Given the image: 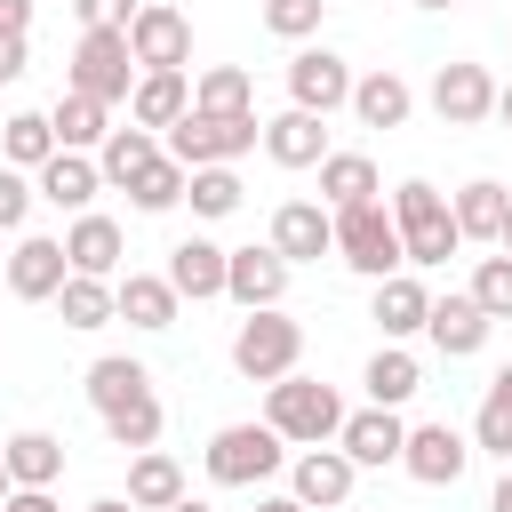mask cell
Segmentation results:
<instances>
[{
  "label": "cell",
  "mask_w": 512,
  "mask_h": 512,
  "mask_svg": "<svg viewBox=\"0 0 512 512\" xmlns=\"http://www.w3.org/2000/svg\"><path fill=\"white\" fill-rule=\"evenodd\" d=\"M344 400H336V384H320V376H280V384H264V424L288 440V448H336V432H344Z\"/></svg>",
  "instance_id": "cell-1"
},
{
  "label": "cell",
  "mask_w": 512,
  "mask_h": 512,
  "mask_svg": "<svg viewBox=\"0 0 512 512\" xmlns=\"http://www.w3.org/2000/svg\"><path fill=\"white\" fill-rule=\"evenodd\" d=\"M392 224H400V248H408V264H416V272H432V264H448V256L464 248L456 208H448V200H440V184H424V176H408V184L392 192Z\"/></svg>",
  "instance_id": "cell-2"
},
{
  "label": "cell",
  "mask_w": 512,
  "mask_h": 512,
  "mask_svg": "<svg viewBox=\"0 0 512 512\" xmlns=\"http://www.w3.org/2000/svg\"><path fill=\"white\" fill-rule=\"evenodd\" d=\"M336 256L376 288L392 272H408V248H400V224L384 200H360V208H336Z\"/></svg>",
  "instance_id": "cell-3"
},
{
  "label": "cell",
  "mask_w": 512,
  "mask_h": 512,
  "mask_svg": "<svg viewBox=\"0 0 512 512\" xmlns=\"http://www.w3.org/2000/svg\"><path fill=\"white\" fill-rule=\"evenodd\" d=\"M200 464H208V480H216V488H264V480L288 464V440H280L264 416H256V424H224V432L208 440V456H200Z\"/></svg>",
  "instance_id": "cell-4"
},
{
  "label": "cell",
  "mask_w": 512,
  "mask_h": 512,
  "mask_svg": "<svg viewBox=\"0 0 512 512\" xmlns=\"http://www.w3.org/2000/svg\"><path fill=\"white\" fill-rule=\"evenodd\" d=\"M136 48H128V32H80V48H72V64H64V88L72 96H96V104H128L136 96Z\"/></svg>",
  "instance_id": "cell-5"
},
{
  "label": "cell",
  "mask_w": 512,
  "mask_h": 512,
  "mask_svg": "<svg viewBox=\"0 0 512 512\" xmlns=\"http://www.w3.org/2000/svg\"><path fill=\"white\" fill-rule=\"evenodd\" d=\"M256 144H264V120H256V112H240V120L184 112V120L168 128V160H184V168H232V160L256 152Z\"/></svg>",
  "instance_id": "cell-6"
},
{
  "label": "cell",
  "mask_w": 512,
  "mask_h": 512,
  "mask_svg": "<svg viewBox=\"0 0 512 512\" xmlns=\"http://www.w3.org/2000/svg\"><path fill=\"white\" fill-rule=\"evenodd\" d=\"M296 360H304V328L288 312H248L232 328V368L248 384H280V376H296Z\"/></svg>",
  "instance_id": "cell-7"
},
{
  "label": "cell",
  "mask_w": 512,
  "mask_h": 512,
  "mask_svg": "<svg viewBox=\"0 0 512 512\" xmlns=\"http://www.w3.org/2000/svg\"><path fill=\"white\" fill-rule=\"evenodd\" d=\"M128 48H136V72H184L192 64V16L168 0H144L128 24Z\"/></svg>",
  "instance_id": "cell-8"
},
{
  "label": "cell",
  "mask_w": 512,
  "mask_h": 512,
  "mask_svg": "<svg viewBox=\"0 0 512 512\" xmlns=\"http://www.w3.org/2000/svg\"><path fill=\"white\" fill-rule=\"evenodd\" d=\"M432 112H440L448 128H480V120H496V72L472 64V56H448V64L432 72Z\"/></svg>",
  "instance_id": "cell-9"
},
{
  "label": "cell",
  "mask_w": 512,
  "mask_h": 512,
  "mask_svg": "<svg viewBox=\"0 0 512 512\" xmlns=\"http://www.w3.org/2000/svg\"><path fill=\"white\" fill-rule=\"evenodd\" d=\"M464 464H472V440H464L456 424H408L400 472H408L416 488H456V480H464Z\"/></svg>",
  "instance_id": "cell-10"
},
{
  "label": "cell",
  "mask_w": 512,
  "mask_h": 512,
  "mask_svg": "<svg viewBox=\"0 0 512 512\" xmlns=\"http://www.w3.org/2000/svg\"><path fill=\"white\" fill-rule=\"evenodd\" d=\"M288 104L328 120L336 104H352V64H344L336 48H296V56H288Z\"/></svg>",
  "instance_id": "cell-11"
},
{
  "label": "cell",
  "mask_w": 512,
  "mask_h": 512,
  "mask_svg": "<svg viewBox=\"0 0 512 512\" xmlns=\"http://www.w3.org/2000/svg\"><path fill=\"white\" fill-rule=\"evenodd\" d=\"M288 256L264 240V248H232V272H224V296L240 304V312H280V296H288Z\"/></svg>",
  "instance_id": "cell-12"
},
{
  "label": "cell",
  "mask_w": 512,
  "mask_h": 512,
  "mask_svg": "<svg viewBox=\"0 0 512 512\" xmlns=\"http://www.w3.org/2000/svg\"><path fill=\"white\" fill-rule=\"evenodd\" d=\"M352 480H360V464L344 448H296V464H288V496L304 512H336L352 496Z\"/></svg>",
  "instance_id": "cell-13"
},
{
  "label": "cell",
  "mask_w": 512,
  "mask_h": 512,
  "mask_svg": "<svg viewBox=\"0 0 512 512\" xmlns=\"http://www.w3.org/2000/svg\"><path fill=\"white\" fill-rule=\"evenodd\" d=\"M64 280H72L64 240L24 232V240H16V256H8V296H24V304H56V288H64Z\"/></svg>",
  "instance_id": "cell-14"
},
{
  "label": "cell",
  "mask_w": 512,
  "mask_h": 512,
  "mask_svg": "<svg viewBox=\"0 0 512 512\" xmlns=\"http://www.w3.org/2000/svg\"><path fill=\"white\" fill-rule=\"evenodd\" d=\"M272 248L288 264H320V256H336V216L320 200H280L272 208Z\"/></svg>",
  "instance_id": "cell-15"
},
{
  "label": "cell",
  "mask_w": 512,
  "mask_h": 512,
  "mask_svg": "<svg viewBox=\"0 0 512 512\" xmlns=\"http://www.w3.org/2000/svg\"><path fill=\"white\" fill-rule=\"evenodd\" d=\"M336 448H344L360 472H384V464H400L408 424H400V408H352V416H344V432H336Z\"/></svg>",
  "instance_id": "cell-16"
},
{
  "label": "cell",
  "mask_w": 512,
  "mask_h": 512,
  "mask_svg": "<svg viewBox=\"0 0 512 512\" xmlns=\"http://www.w3.org/2000/svg\"><path fill=\"white\" fill-rule=\"evenodd\" d=\"M488 312L472 304V288H448V296H432V320H424V336H432V352H448V360H472L480 344H488Z\"/></svg>",
  "instance_id": "cell-17"
},
{
  "label": "cell",
  "mask_w": 512,
  "mask_h": 512,
  "mask_svg": "<svg viewBox=\"0 0 512 512\" xmlns=\"http://www.w3.org/2000/svg\"><path fill=\"white\" fill-rule=\"evenodd\" d=\"M368 320L384 328V344H400V336H424V320H432V288H424L416 272H392V280H376V296H368Z\"/></svg>",
  "instance_id": "cell-18"
},
{
  "label": "cell",
  "mask_w": 512,
  "mask_h": 512,
  "mask_svg": "<svg viewBox=\"0 0 512 512\" xmlns=\"http://www.w3.org/2000/svg\"><path fill=\"white\" fill-rule=\"evenodd\" d=\"M224 272H232V248H216V240H200V232L168 248V288H176V296H192V304L224 296Z\"/></svg>",
  "instance_id": "cell-19"
},
{
  "label": "cell",
  "mask_w": 512,
  "mask_h": 512,
  "mask_svg": "<svg viewBox=\"0 0 512 512\" xmlns=\"http://www.w3.org/2000/svg\"><path fill=\"white\" fill-rule=\"evenodd\" d=\"M264 152H272V168H320L328 160V128H320V112H272L264 120Z\"/></svg>",
  "instance_id": "cell-20"
},
{
  "label": "cell",
  "mask_w": 512,
  "mask_h": 512,
  "mask_svg": "<svg viewBox=\"0 0 512 512\" xmlns=\"http://www.w3.org/2000/svg\"><path fill=\"white\" fill-rule=\"evenodd\" d=\"M64 256H72V272H88V280H120V256H128V240H120V224L112 216H72V232H64Z\"/></svg>",
  "instance_id": "cell-21"
},
{
  "label": "cell",
  "mask_w": 512,
  "mask_h": 512,
  "mask_svg": "<svg viewBox=\"0 0 512 512\" xmlns=\"http://www.w3.org/2000/svg\"><path fill=\"white\" fill-rule=\"evenodd\" d=\"M112 296H120V320L128 328H144V336H160V328H176V288H168V272H120L112 280Z\"/></svg>",
  "instance_id": "cell-22"
},
{
  "label": "cell",
  "mask_w": 512,
  "mask_h": 512,
  "mask_svg": "<svg viewBox=\"0 0 512 512\" xmlns=\"http://www.w3.org/2000/svg\"><path fill=\"white\" fill-rule=\"evenodd\" d=\"M352 112H360V128H408V112H416V88H408L392 64H376L368 80H352Z\"/></svg>",
  "instance_id": "cell-23"
},
{
  "label": "cell",
  "mask_w": 512,
  "mask_h": 512,
  "mask_svg": "<svg viewBox=\"0 0 512 512\" xmlns=\"http://www.w3.org/2000/svg\"><path fill=\"white\" fill-rule=\"evenodd\" d=\"M144 392H152V368H144V360H128V352L88 360V408H96V416H112V408H128V400H144Z\"/></svg>",
  "instance_id": "cell-24"
},
{
  "label": "cell",
  "mask_w": 512,
  "mask_h": 512,
  "mask_svg": "<svg viewBox=\"0 0 512 512\" xmlns=\"http://www.w3.org/2000/svg\"><path fill=\"white\" fill-rule=\"evenodd\" d=\"M184 112H192V80L184 72H144L136 96H128V120L136 128H176Z\"/></svg>",
  "instance_id": "cell-25"
},
{
  "label": "cell",
  "mask_w": 512,
  "mask_h": 512,
  "mask_svg": "<svg viewBox=\"0 0 512 512\" xmlns=\"http://www.w3.org/2000/svg\"><path fill=\"white\" fill-rule=\"evenodd\" d=\"M48 128H56V144L64 152H104V136H112V104H96V96H56V112H48Z\"/></svg>",
  "instance_id": "cell-26"
},
{
  "label": "cell",
  "mask_w": 512,
  "mask_h": 512,
  "mask_svg": "<svg viewBox=\"0 0 512 512\" xmlns=\"http://www.w3.org/2000/svg\"><path fill=\"white\" fill-rule=\"evenodd\" d=\"M152 160H168V144H160L152 128H136V120H128V128H112V136H104V152H96L104 184H120V192H128V184H136Z\"/></svg>",
  "instance_id": "cell-27"
},
{
  "label": "cell",
  "mask_w": 512,
  "mask_h": 512,
  "mask_svg": "<svg viewBox=\"0 0 512 512\" xmlns=\"http://www.w3.org/2000/svg\"><path fill=\"white\" fill-rule=\"evenodd\" d=\"M384 184H376V160L368 152H328L320 160V208L336 216V208H360V200H376Z\"/></svg>",
  "instance_id": "cell-28"
},
{
  "label": "cell",
  "mask_w": 512,
  "mask_h": 512,
  "mask_svg": "<svg viewBox=\"0 0 512 512\" xmlns=\"http://www.w3.org/2000/svg\"><path fill=\"white\" fill-rule=\"evenodd\" d=\"M96 192H104V168H96L88 152H56V160L40 168V200H56V208H72V216H88Z\"/></svg>",
  "instance_id": "cell-29"
},
{
  "label": "cell",
  "mask_w": 512,
  "mask_h": 512,
  "mask_svg": "<svg viewBox=\"0 0 512 512\" xmlns=\"http://www.w3.org/2000/svg\"><path fill=\"white\" fill-rule=\"evenodd\" d=\"M0 464H8L16 488H56V480H64V440H56V432H16V440L0 448Z\"/></svg>",
  "instance_id": "cell-30"
},
{
  "label": "cell",
  "mask_w": 512,
  "mask_h": 512,
  "mask_svg": "<svg viewBox=\"0 0 512 512\" xmlns=\"http://www.w3.org/2000/svg\"><path fill=\"white\" fill-rule=\"evenodd\" d=\"M448 208H456V232H464V240H496V232H504V216H512V192H504L496 176H472Z\"/></svg>",
  "instance_id": "cell-31"
},
{
  "label": "cell",
  "mask_w": 512,
  "mask_h": 512,
  "mask_svg": "<svg viewBox=\"0 0 512 512\" xmlns=\"http://www.w3.org/2000/svg\"><path fill=\"white\" fill-rule=\"evenodd\" d=\"M360 384H368V408H400V400H416V392H424V368H416V352H408V344H384V352L368 360V376H360Z\"/></svg>",
  "instance_id": "cell-32"
},
{
  "label": "cell",
  "mask_w": 512,
  "mask_h": 512,
  "mask_svg": "<svg viewBox=\"0 0 512 512\" xmlns=\"http://www.w3.org/2000/svg\"><path fill=\"white\" fill-rule=\"evenodd\" d=\"M128 504H136V512H168V504H184V464L160 456V448H144V456L128 464Z\"/></svg>",
  "instance_id": "cell-33"
},
{
  "label": "cell",
  "mask_w": 512,
  "mask_h": 512,
  "mask_svg": "<svg viewBox=\"0 0 512 512\" xmlns=\"http://www.w3.org/2000/svg\"><path fill=\"white\" fill-rule=\"evenodd\" d=\"M192 112H216V120H240V112H256V80H248L240 64H208V72L192 80Z\"/></svg>",
  "instance_id": "cell-34"
},
{
  "label": "cell",
  "mask_w": 512,
  "mask_h": 512,
  "mask_svg": "<svg viewBox=\"0 0 512 512\" xmlns=\"http://www.w3.org/2000/svg\"><path fill=\"white\" fill-rule=\"evenodd\" d=\"M0 152H8V168H32V176H40L64 144H56V128H48V112H8V120H0Z\"/></svg>",
  "instance_id": "cell-35"
},
{
  "label": "cell",
  "mask_w": 512,
  "mask_h": 512,
  "mask_svg": "<svg viewBox=\"0 0 512 512\" xmlns=\"http://www.w3.org/2000/svg\"><path fill=\"white\" fill-rule=\"evenodd\" d=\"M56 312H64V328H104V320H120V296H112V280H88V272H72L64 288H56Z\"/></svg>",
  "instance_id": "cell-36"
},
{
  "label": "cell",
  "mask_w": 512,
  "mask_h": 512,
  "mask_svg": "<svg viewBox=\"0 0 512 512\" xmlns=\"http://www.w3.org/2000/svg\"><path fill=\"white\" fill-rule=\"evenodd\" d=\"M472 448L512 464V368L488 376V400H480V416H472Z\"/></svg>",
  "instance_id": "cell-37"
},
{
  "label": "cell",
  "mask_w": 512,
  "mask_h": 512,
  "mask_svg": "<svg viewBox=\"0 0 512 512\" xmlns=\"http://www.w3.org/2000/svg\"><path fill=\"white\" fill-rule=\"evenodd\" d=\"M160 392H144V400H128V408H112L104 416V432H112V448H128V456H144V448H160Z\"/></svg>",
  "instance_id": "cell-38"
},
{
  "label": "cell",
  "mask_w": 512,
  "mask_h": 512,
  "mask_svg": "<svg viewBox=\"0 0 512 512\" xmlns=\"http://www.w3.org/2000/svg\"><path fill=\"white\" fill-rule=\"evenodd\" d=\"M184 192H192V168H184V160H152V168H144V176L128 184V200H136L144 216H168V208H176Z\"/></svg>",
  "instance_id": "cell-39"
},
{
  "label": "cell",
  "mask_w": 512,
  "mask_h": 512,
  "mask_svg": "<svg viewBox=\"0 0 512 512\" xmlns=\"http://www.w3.org/2000/svg\"><path fill=\"white\" fill-rule=\"evenodd\" d=\"M184 200H192V216L224 224V216L240 208V176H232V168H192V192H184Z\"/></svg>",
  "instance_id": "cell-40"
},
{
  "label": "cell",
  "mask_w": 512,
  "mask_h": 512,
  "mask_svg": "<svg viewBox=\"0 0 512 512\" xmlns=\"http://www.w3.org/2000/svg\"><path fill=\"white\" fill-rule=\"evenodd\" d=\"M472 304L488 320H512V256H480L472 264Z\"/></svg>",
  "instance_id": "cell-41"
},
{
  "label": "cell",
  "mask_w": 512,
  "mask_h": 512,
  "mask_svg": "<svg viewBox=\"0 0 512 512\" xmlns=\"http://www.w3.org/2000/svg\"><path fill=\"white\" fill-rule=\"evenodd\" d=\"M328 16V0H264V32L272 40H312Z\"/></svg>",
  "instance_id": "cell-42"
},
{
  "label": "cell",
  "mask_w": 512,
  "mask_h": 512,
  "mask_svg": "<svg viewBox=\"0 0 512 512\" xmlns=\"http://www.w3.org/2000/svg\"><path fill=\"white\" fill-rule=\"evenodd\" d=\"M32 200H40V184H32L24 168H0V232H24Z\"/></svg>",
  "instance_id": "cell-43"
},
{
  "label": "cell",
  "mask_w": 512,
  "mask_h": 512,
  "mask_svg": "<svg viewBox=\"0 0 512 512\" xmlns=\"http://www.w3.org/2000/svg\"><path fill=\"white\" fill-rule=\"evenodd\" d=\"M80 8V32H128L144 0H72Z\"/></svg>",
  "instance_id": "cell-44"
},
{
  "label": "cell",
  "mask_w": 512,
  "mask_h": 512,
  "mask_svg": "<svg viewBox=\"0 0 512 512\" xmlns=\"http://www.w3.org/2000/svg\"><path fill=\"white\" fill-rule=\"evenodd\" d=\"M32 72V40H0V88Z\"/></svg>",
  "instance_id": "cell-45"
},
{
  "label": "cell",
  "mask_w": 512,
  "mask_h": 512,
  "mask_svg": "<svg viewBox=\"0 0 512 512\" xmlns=\"http://www.w3.org/2000/svg\"><path fill=\"white\" fill-rule=\"evenodd\" d=\"M0 40H32V0H0Z\"/></svg>",
  "instance_id": "cell-46"
},
{
  "label": "cell",
  "mask_w": 512,
  "mask_h": 512,
  "mask_svg": "<svg viewBox=\"0 0 512 512\" xmlns=\"http://www.w3.org/2000/svg\"><path fill=\"white\" fill-rule=\"evenodd\" d=\"M0 512H56V496H48V488H16Z\"/></svg>",
  "instance_id": "cell-47"
},
{
  "label": "cell",
  "mask_w": 512,
  "mask_h": 512,
  "mask_svg": "<svg viewBox=\"0 0 512 512\" xmlns=\"http://www.w3.org/2000/svg\"><path fill=\"white\" fill-rule=\"evenodd\" d=\"M488 512H512V464H504V480H496V496H488Z\"/></svg>",
  "instance_id": "cell-48"
},
{
  "label": "cell",
  "mask_w": 512,
  "mask_h": 512,
  "mask_svg": "<svg viewBox=\"0 0 512 512\" xmlns=\"http://www.w3.org/2000/svg\"><path fill=\"white\" fill-rule=\"evenodd\" d=\"M496 120L512 128V80H496Z\"/></svg>",
  "instance_id": "cell-49"
},
{
  "label": "cell",
  "mask_w": 512,
  "mask_h": 512,
  "mask_svg": "<svg viewBox=\"0 0 512 512\" xmlns=\"http://www.w3.org/2000/svg\"><path fill=\"white\" fill-rule=\"evenodd\" d=\"M88 512H136V504H128V496H96Z\"/></svg>",
  "instance_id": "cell-50"
},
{
  "label": "cell",
  "mask_w": 512,
  "mask_h": 512,
  "mask_svg": "<svg viewBox=\"0 0 512 512\" xmlns=\"http://www.w3.org/2000/svg\"><path fill=\"white\" fill-rule=\"evenodd\" d=\"M256 512H304V504H296V496H264Z\"/></svg>",
  "instance_id": "cell-51"
},
{
  "label": "cell",
  "mask_w": 512,
  "mask_h": 512,
  "mask_svg": "<svg viewBox=\"0 0 512 512\" xmlns=\"http://www.w3.org/2000/svg\"><path fill=\"white\" fill-rule=\"evenodd\" d=\"M496 256H512V216H504V232H496Z\"/></svg>",
  "instance_id": "cell-52"
},
{
  "label": "cell",
  "mask_w": 512,
  "mask_h": 512,
  "mask_svg": "<svg viewBox=\"0 0 512 512\" xmlns=\"http://www.w3.org/2000/svg\"><path fill=\"white\" fill-rule=\"evenodd\" d=\"M168 512H208V504H200V496H184V504H168Z\"/></svg>",
  "instance_id": "cell-53"
},
{
  "label": "cell",
  "mask_w": 512,
  "mask_h": 512,
  "mask_svg": "<svg viewBox=\"0 0 512 512\" xmlns=\"http://www.w3.org/2000/svg\"><path fill=\"white\" fill-rule=\"evenodd\" d=\"M8 496H16V480H8V464H0V504H8Z\"/></svg>",
  "instance_id": "cell-54"
},
{
  "label": "cell",
  "mask_w": 512,
  "mask_h": 512,
  "mask_svg": "<svg viewBox=\"0 0 512 512\" xmlns=\"http://www.w3.org/2000/svg\"><path fill=\"white\" fill-rule=\"evenodd\" d=\"M416 8H456V0H416Z\"/></svg>",
  "instance_id": "cell-55"
}]
</instances>
